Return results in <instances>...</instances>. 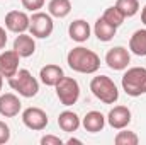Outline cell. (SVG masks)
<instances>
[{
    "mask_svg": "<svg viewBox=\"0 0 146 145\" xmlns=\"http://www.w3.org/2000/svg\"><path fill=\"white\" fill-rule=\"evenodd\" d=\"M83 128L90 133H97V132H102L104 126H106V116L100 113V111H88L83 118Z\"/></svg>",
    "mask_w": 146,
    "mask_h": 145,
    "instance_id": "9a60e30c",
    "label": "cell"
},
{
    "mask_svg": "<svg viewBox=\"0 0 146 145\" xmlns=\"http://www.w3.org/2000/svg\"><path fill=\"white\" fill-rule=\"evenodd\" d=\"M9 85L15 92H19V96H22V97H34L37 94V91H39L37 80L33 77V73L29 70H26V68L17 70V73L14 77H10Z\"/></svg>",
    "mask_w": 146,
    "mask_h": 145,
    "instance_id": "277c9868",
    "label": "cell"
},
{
    "mask_svg": "<svg viewBox=\"0 0 146 145\" xmlns=\"http://www.w3.org/2000/svg\"><path fill=\"white\" fill-rule=\"evenodd\" d=\"M115 7L119 9V12L124 17H133L139 10V2L138 0H117L115 2Z\"/></svg>",
    "mask_w": 146,
    "mask_h": 145,
    "instance_id": "44dd1931",
    "label": "cell"
},
{
    "mask_svg": "<svg viewBox=\"0 0 146 145\" xmlns=\"http://www.w3.org/2000/svg\"><path fill=\"white\" fill-rule=\"evenodd\" d=\"M115 145H138L139 144V138L134 132H129V130H124V132H119L114 138Z\"/></svg>",
    "mask_w": 146,
    "mask_h": 145,
    "instance_id": "603a6c76",
    "label": "cell"
},
{
    "mask_svg": "<svg viewBox=\"0 0 146 145\" xmlns=\"http://www.w3.org/2000/svg\"><path fill=\"white\" fill-rule=\"evenodd\" d=\"M58 125L63 132L66 133H72V132H76L78 126H80V118L76 113L73 111H63L60 116H58Z\"/></svg>",
    "mask_w": 146,
    "mask_h": 145,
    "instance_id": "ac0fdd59",
    "label": "cell"
},
{
    "mask_svg": "<svg viewBox=\"0 0 146 145\" xmlns=\"http://www.w3.org/2000/svg\"><path fill=\"white\" fill-rule=\"evenodd\" d=\"M48 12L51 17L63 19L72 12V2L70 0H51L48 3Z\"/></svg>",
    "mask_w": 146,
    "mask_h": 145,
    "instance_id": "d6986e66",
    "label": "cell"
},
{
    "mask_svg": "<svg viewBox=\"0 0 146 145\" xmlns=\"http://www.w3.org/2000/svg\"><path fill=\"white\" fill-rule=\"evenodd\" d=\"M9 140H10V128L3 121H0V145L7 144Z\"/></svg>",
    "mask_w": 146,
    "mask_h": 145,
    "instance_id": "d4e9b609",
    "label": "cell"
},
{
    "mask_svg": "<svg viewBox=\"0 0 146 145\" xmlns=\"http://www.w3.org/2000/svg\"><path fill=\"white\" fill-rule=\"evenodd\" d=\"M5 44H7V33H5V29L0 26V50L5 48Z\"/></svg>",
    "mask_w": 146,
    "mask_h": 145,
    "instance_id": "4316f807",
    "label": "cell"
},
{
    "mask_svg": "<svg viewBox=\"0 0 146 145\" xmlns=\"http://www.w3.org/2000/svg\"><path fill=\"white\" fill-rule=\"evenodd\" d=\"M39 77H41V82H42L44 85L56 87V84L65 77V73H63V68H61V67H58V65H54V63H49V65H46V67L41 68Z\"/></svg>",
    "mask_w": 146,
    "mask_h": 145,
    "instance_id": "5bb4252c",
    "label": "cell"
},
{
    "mask_svg": "<svg viewBox=\"0 0 146 145\" xmlns=\"http://www.w3.org/2000/svg\"><path fill=\"white\" fill-rule=\"evenodd\" d=\"M19 60H21V56L14 50L0 53V75L5 79L14 77L19 70Z\"/></svg>",
    "mask_w": 146,
    "mask_h": 145,
    "instance_id": "30bf717a",
    "label": "cell"
},
{
    "mask_svg": "<svg viewBox=\"0 0 146 145\" xmlns=\"http://www.w3.org/2000/svg\"><path fill=\"white\" fill-rule=\"evenodd\" d=\"M115 31H117V28H114L112 24H109L104 17L97 19V22H95V26H94V33H95V36H97L99 41H102V43L110 41L112 38L115 36Z\"/></svg>",
    "mask_w": 146,
    "mask_h": 145,
    "instance_id": "e0dca14e",
    "label": "cell"
},
{
    "mask_svg": "<svg viewBox=\"0 0 146 145\" xmlns=\"http://www.w3.org/2000/svg\"><path fill=\"white\" fill-rule=\"evenodd\" d=\"M22 123L34 132H41L48 126V114L41 108H27L22 113Z\"/></svg>",
    "mask_w": 146,
    "mask_h": 145,
    "instance_id": "52a82bcc",
    "label": "cell"
},
{
    "mask_svg": "<svg viewBox=\"0 0 146 145\" xmlns=\"http://www.w3.org/2000/svg\"><path fill=\"white\" fill-rule=\"evenodd\" d=\"M122 89L131 97L146 94V68L143 67L129 68L122 75Z\"/></svg>",
    "mask_w": 146,
    "mask_h": 145,
    "instance_id": "3957f363",
    "label": "cell"
},
{
    "mask_svg": "<svg viewBox=\"0 0 146 145\" xmlns=\"http://www.w3.org/2000/svg\"><path fill=\"white\" fill-rule=\"evenodd\" d=\"M21 2H22V7L27 9L29 12H37L44 5V0H21Z\"/></svg>",
    "mask_w": 146,
    "mask_h": 145,
    "instance_id": "cb8c5ba5",
    "label": "cell"
},
{
    "mask_svg": "<svg viewBox=\"0 0 146 145\" xmlns=\"http://www.w3.org/2000/svg\"><path fill=\"white\" fill-rule=\"evenodd\" d=\"M90 91L104 104H114L119 99V91H117L114 80L109 79L107 75H97V77H94L92 82H90Z\"/></svg>",
    "mask_w": 146,
    "mask_h": 145,
    "instance_id": "7a4b0ae2",
    "label": "cell"
},
{
    "mask_svg": "<svg viewBox=\"0 0 146 145\" xmlns=\"http://www.w3.org/2000/svg\"><path fill=\"white\" fill-rule=\"evenodd\" d=\"M14 51H17L21 58H27V56L34 55V51H36L34 38L26 34V33H21L14 39Z\"/></svg>",
    "mask_w": 146,
    "mask_h": 145,
    "instance_id": "4fadbf2b",
    "label": "cell"
},
{
    "mask_svg": "<svg viewBox=\"0 0 146 145\" xmlns=\"http://www.w3.org/2000/svg\"><path fill=\"white\" fill-rule=\"evenodd\" d=\"M102 17H104L109 24H112L114 28H119V26L124 22V19H126V17L119 12V9H117L115 5H114V7H109V9H106V12H104Z\"/></svg>",
    "mask_w": 146,
    "mask_h": 145,
    "instance_id": "7402d4cb",
    "label": "cell"
},
{
    "mask_svg": "<svg viewBox=\"0 0 146 145\" xmlns=\"http://www.w3.org/2000/svg\"><path fill=\"white\" fill-rule=\"evenodd\" d=\"M141 22L146 26V5L143 7V10H141Z\"/></svg>",
    "mask_w": 146,
    "mask_h": 145,
    "instance_id": "83f0119b",
    "label": "cell"
},
{
    "mask_svg": "<svg viewBox=\"0 0 146 145\" xmlns=\"http://www.w3.org/2000/svg\"><path fill=\"white\" fill-rule=\"evenodd\" d=\"M90 26H88V22L87 21H83V19H76V21H73L72 24H70V28H68V34L72 38L73 41H76V43H83V41H87L88 38H90Z\"/></svg>",
    "mask_w": 146,
    "mask_h": 145,
    "instance_id": "2e32d148",
    "label": "cell"
},
{
    "mask_svg": "<svg viewBox=\"0 0 146 145\" xmlns=\"http://www.w3.org/2000/svg\"><path fill=\"white\" fill-rule=\"evenodd\" d=\"M61 144H63V140L54 137V135H46V137L41 138V145H61Z\"/></svg>",
    "mask_w": 146,
    "mask_h": 145,
    "instance_id": "484cf974",
    "label": "cell"
},
{
    "mask_svg": "<svg viewBox=\"0 0 146 145\" xmlns=\"http://www.w3.org/2000/svg\"><path fill=\"white\" fill-rule=\"evenodd\" d=\"M129 62H131V55L122 46L112 48V50L107 51V55H106V63H107V67L112 68V70H124V68H127Z\"/></svg>",
    "mask_w": 146,
    "mask_h": 145,
    "instance_id": "ba28073f",
    "label": "cell"
},
{
    "mask_svg": "<svg viewBox=\"0 0 146 145\" xmlns=\"http://www.w3.org/2000/svg\"><path fill=\"white\" fill-rule=\"evenodd\" d=\"M129 50L138 56H146V29H139L131 36Z\"/></svg>",
    "mask_w": 146,
    "mask_h": 145,
    "instance_id": "ffe728a7",
    "label": "cell"
},
{
    "mask_svg": "<svg viewBox=\"0 0 146 145\" xmlns=\"http://www.w3.org/2000/svg\"><path fill=\"white\" fill-rule=\"evenodd\" d=\"M21 106H22V103L15 94L7 92V94L0 96V114L2 116H5V118L17 116L19 111H21Z\"/></svg>",
    "mask_w": 146,
    "mask_h": 145,
    "instance_id": "7c38bea8",
    "label": "cell"
},
{
    "mask_svg": "<svg viewBox=\"0 0 146 145\" xmlns=\"http://www.w3.org/2000/svg\"><path fill=\"white\" fill-rule=\"evenodd\" d=\"M2 85H3V77L0 75V91H2Z\"/></svg>",
    "mask_w": 146,
    "mask_h": 145,
    "instance_id": "f546056e",
    "label": "cell"
},
{
    "mask_svg": "<svg viewBox=\"0 0 146 145\" xmlns=\"http://www.w3.org/2000/svg\"><path fill=\"white\" fill-rule=\"evenodd\" d=\"M107 123L114 130H124L131 123V111L127 106H115L107 114Z\"/></svg>",
    "mask_w": 146,
    "mask_h": 145,
    "instance_id": "8fae6325",
    "label": "cell"
},
{
    "mask_svg": "<svg viewBox=\"0 0 146 145\" xmlns=\"http://www.w3.org/2000/svg\"><path fill=\"white\" fill-rule=\"evenodd\" d=\"M66 144H82V140H76V138H70Z\"/></svg>",
    "mask_w": 146,
    "mask_h": 145,
    "instance_id": "f1b7e54d",
    "label": "cell"
},
{
    "mask_svg": "<svg viewBox=\"0 0 146 145\" xmlns=\"http://www.w3.org/2000/svg\"><path fill=\"white\" fill-rule=\"evenodd\" d=\"M54 29V24H53V19L49 14L46 12H34L31 15V22H29V31H31V36L39 38V39H44V38L51 36Z\"/></svg>",
    "mask_w": 146,
    "mask_h": 145,
    "instance_id": "8992f818",
    "label": "cell"
},
{
    "mask_svg": "<svg viewBox=\"0 0 146 145\" xmlns=\"http://www.w3.org/2000/svg\"><path fill=\"white\" fill-rule=\"evenodd\" d=\"M66 63L72 70L78 73H95L100 67V56L92 50L76 46V48L70 50V53L66 56Z\"/></svg>",
    "mask_w": 146,
    "mask_h": 145,
    "instance_id": "6da1fadb",
    "label": "cell"
},
{
    "mask_svg": "<svg viewBox=\"0 0 146 145\" xmlns=\"http://www.w3.org/2000/svg\"><path fill=\"white\" fill-rule=\"evenodd\" d=\"M29 22H31V17L21 10H10L5 15V28L15 34L26 33L29 29Z\"/></svg>",
    "mask_w": 146,
    "mask_h": 145,
    "instance_id": "9c48e42d",
    "label": "cell"
},
{
    "mask_svg": "<svg viewBox=\"0 0 146 145\" xmlns=\"http://www.w3.org/2000/svg\"><path fill=\"white\" fill-rule=\"evenodd\" d=\"M56 96L63 106H73L80 97V85L72 77H63L56 84Z\"/></svg>",
    "mask_w": 146,
    "mask_h": 145,
    "instance_id": "5b68a950",
    "label": "cell"
}]
</instances>
